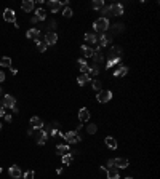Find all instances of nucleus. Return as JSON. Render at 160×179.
<instances>
[{"label": "nucleus", "mask_w": 160, "mask_h": 179, "mask_svg": "<svg viewBox=\"0 0 160 179\" xmlns=\"http://www.w3.org/2000/svg\"><path fill=\"white\" fill-rule=\"evenodd\" d=\"M109 19H104V18H99V19H96L95 22H93V29L96 31V32H99V34H102V32H106L107 29H109Z\"/></svg>", "instance_id": "nucleus-1"}, {"label": "nucleus", "mask_w": 160, "mask_h": 179, "mask_svg": "<svg viewBox=\"0 0 160 179\" xmlns=\"http://www.w3.org/2000/svg\"><path fill=\"white\" fill-rule=\"evenodd\" d=\"M32 136L37 141L38 145H43L45 142H47V139H48V133L45 131V130H35V133H34Z\"/></svg>", "instance_id": "nucleus-2"}, {"label": "nucleus", "mask_w": 160, "mask_h": 179, "mask_svg": "<svg viewBox=\"0 0 160 179\" xmlns=\"http://www.w3.org/2000/svg\"><path fill=\"white\" fill-rule=\"evenodd\" d=\"M64 139L67 141V144H77V142H80L82 141V138H80V134L77 133V131H67L66 134H64Z\"/></svg>", "instance_id": "nucleus-3"}, {"label": "nucleus", "mask_w": 160, "mask_h": 179, "mask_svg": "<svg viewBox=\"0 0 160 179\" xmlns=\"http://www.w3.org/2000/svg\"><path fill=\"white\" fill-rule=\"evenodd\" d=\"M96 99H98V103H101V104L109 103L112 99V91H109V90H101V91L96 94Z\"/></svg>", "instance_id": "nucleus-4"}, {"label": "nucleus", "mask_w": 160, "mask_h": 179, "mask_svg": "<svg viewBox=\"0 0 160 179\" xmlns=\"http://www.w3.org/2000/svg\"><path fill=\"white\" fill-rule=\"evenodd\" d=\"M112 42V35H111V34L109 32H102L101 34V35H99V38H98V47H107V45H109Z\"/></svg>", "instance_id": "nucleus-5"}, {"label": "nucleus", "mask_w": 160, "mask_h": 179, "mask_svg": "<svg viewBox=\"0 0 160 179\" xmlns=\"http://www.w3.org/2000/svg\"><path fill=\"white\" fill-rule=\"evenodd\" d=\"M109 10H111V16H120V15H123V13H125L123 5H120V3L109 5Z\"/></svg>", "instance_id": "nucleus-6"}, {"label": "nucleus", "mask_w": 160, "mask_h": 179, "mask_svg": "<svg viewBox=\"0 0 160 179\" xmlns=\"http://www.w3.org/2000/svg\"><path fill=\"white\" fill-rule=\"evenodd\" d=\"M3 19L7 21V22H16V13H15V10H11V8H7L3 11Z\"/></svg>", "instance_id": "nucleus-7"}, {"label": "nucleus", "mask_w": 160, "mask_h": 179, "mask_svg": "<svg viewBox=\"0 0 160 179\" xmlns=\"http://www.w3.org/2000/svg\"><path fill=\"white\" fill-rule=\"evenodd\" d=\"M125 31V26L123 24H114V26H109V29H107V32L111 34V35L114 37V35H118V34H122Z\"/></svg>", "instance_id": "nucleus-8"}, {"label": "nucleus", "mask_w": 160, "mask_h": 179, "mask_svg": "<svg viewBox=\"0 0 160 179\" xmlns=\"http://www.w3.org/2000/svg\"><path fill=\"white\" fill-rule=\"evenodd\" d=\"M2 103H3V106H5V107H10V109H13L15 106H16V99H15V96H11V94H5Z\"/></svg>", "instance_id": "nucleus-9"}, {"label": "nucleus", "mask_w": 160, "mask_h": 179, "mask_svg": "<svg viewBox=\"0 0 160 179\" xmlns=\"http://www.w3.org/2000/svg\"><path fill=\"white\" fill-rule=\"evenodd\" d=\"M45 43H47V47L50 45H55L56 42H58V35H56V32H47V35H45Z\"/></svg>", "instance_id": "nucleus-10"}, {"label": "nucleus", "mask_w": 160, "mask_h": 179, "mask_svg": "<svg viewBox=\"0 0 160 179\" xmlns=\"http://www.w3.org/2000/svg\"><path fill=\"white\" fill-rule=\"evenodd\" d=\"M78 120H80V123H87L90 120V110L87 107H82L78 110Z\"/></svg>", "instance_id": "nucleus-11"}, {"label": "nucleus", "mask_w": 160, "mask_h": 179, "mask_svg": "<svg viewBox=\"0 0 160 179\" xmlns=\"http://www.w3.org/2000/svg\"><path fill=\"white\" fill-rule=\"evenodd\" d=\"M8 173H10V176H11V177H15V179H19V177H22V171H21V168H19L18 165H13V166H10Z\"/></svg>", "instance_id": "nucleus-12"}, {"label": "nucleus", "mask_w": 160, "mask_h": 179, "mask_svg": "<svg viewBox=\"0 0 160 179\" xmlns=\"http://www.w3.org/2000/svg\"><path fill=\"white\" fill-rule=\"evenodd\" d=\"M26 37H27V38H31V40L38 42V40H40V31L35 29V27H32V29H29V31L26 32Z\"/></svg>", "instance_id": "nucleus-13"}, {"label": "nucleus", "mask_w": 160, "mask_h": 179, "mask_svg": "<svg viewBox=\"0 0 160 179\" xmlns=\"http://www.w3.org/2000/svg\"><path fill=\"white\" fill-rule=\"evenodd\" d=\"M106 174H107V179H120V176H118V170L115 166H111V168H107L106 166Z\"/></svg>", "instance_id": "nucleus-14"}, {"label": "nucleus", "mask_w": 160, "mask_h": 179, "mask_svg": "<svg viewBox=\"0 0 160 179\" xmlns=\"http://www.w3.org/2000/svg\"><path fill=\"white\" fill-rule=\"evenodd\" d=\"M130 161L127 158H123V157H118V158L114 160V166L115 168H122V170H125V168H128Z\"/></svg>", "instance_id": "nucleus-15"}, {"label": "nucleus", "mask_w": 160, "mask_h": 179, "mask_svg": "<svg viewBox=\"0 0 160 179\" xmlns=\"http://www.w3.org/2000/svg\"><path fill=\"white\" fill-rule=\"evenodd\" d=\"M21 8L24 11H27V13H31V11H34V8H35V3H34V0H22Z\"/></svg>", "instance_id": "nucleus-16"}, {"label": "nucleus", "mask_w": 160, "mask_h": 179, "mask_svg": "<svg viewBox=\"0 0 160 179\" xmlns=\"http://www.w3.org/2000/svg\"><path fill=\"white\" fill-rule=\"evenodd\" d=\"M47 5H48V8H50L51 13H56V11L61 10V2H58V0H48Z\"/></svg>", "instance_id": "nucleus-17"}, {"label": "nucleus", "mask_w": 160, "mask_h": 179, "mask_svg": "<svg viewBox=\"0 0 160 179\" xmlns=\"http://www.w3.org/2000/svg\"><path fill=\"white\" fill-rule=\"evenodd\" d=\"M31 126L35 128V130H42L43 128V120L38 119V117H32L31 119Z\"/></svg>", "instance_id": "nucleus-18"}, {"label": "nucleus", "mask_w": 160, "mask_h": 179, "mask_svg": "<svg viewBox=\"0 0 160 179\" xmlns=\"http://www.w3.org/2000/svg\"><path fill=\"white\" fill-rule=\"evenodd\" d=\"M56 152H58V155L69 154V144H58L56 145Z\"/></svg>", "instance_id": "nucleus-19"}, {"label": "nucleus", "mask_w": 160, "mask_h": 179, "mask_svg": "<svg viewBox=\"0 0 160 179\" xmlns=\"http://www.w3.org/2000/svg\"><path fill=\"white\" fill-rule=\"evenodd\" d=\"M128 74V67L127 66H120L118 67V69L115 70V72H114V77H125V75H127Z\"/></svg>", "instance_id": "nucleus-20"}, {"label": "nucleus", "mask_w": 160, "mask_h": 179, "mask_svg": "<svg viewBox=\"0 0 160 179\" xmlns=\"http://www.w3.org/2000/svg\"><path fill=\"white\" fill-rule=\"evenodd\" d=\"M104 142H106V145H107L109 149H112V150L117 149V141H115V139H114L112 136H107V138L104 139Z\"/></svg>", "instance_id": "nucleus-21"}, {"label": "nucleus", "mask_w": 160, "mask_h": 179, "mask_svg": "<svg viewBox=\"0 0 160 179\" xmlns=\"http://www.w3.org/2000/svg\"><path fill=\"white\" fill-rule=\"evenodd\" d=\"M35 18L38 21H45V19H47V11H45L43 8H37L35 10Z\"/></svg>", "instance_id": "nucleus-22"}, {"label": "nucleus", "mask_w": 160, "mask_h": 179, "mask_svg": "<svg viewBox=\"0 0 160 179\" xmlns=\"http://www.w3.org/2000/svg\"><path fill=\"white\" fill-rule=\"evenodd\" d=\"M80 50H82L83 56H87V58H91V56H93V53H95V50L91 48V47H88V45H83Z\"/></svg>", "instance_id": "nucleus-23"}, {"label": "nucleus", "mask_w": 160, "mask_h": 179, "mask_svg": "<svg viewBox=\"0 0 160 179\" xmlns=\"http://www.w3.org/2000/svg\"><path fill=\"white\" fill-rule=\"evenodd\" d=\"M122 63V58H114V59H107V63H106V69H111L112 66H115V64H120Z\"/></svg>", "instance_id": "nucleus-24"}, {"label": "nucleus", "mask_w": 160, "mask_h": 179, "mask_svg": "<svg viewBox=\"0 0 160 179\" xmlns=\"http://www.w3.org/2000/svg\"><path fill=\"white\" fill-rule=\"evenodd\" d=\"M88 82H91V78H90L88 75H85V74H82V75H80V77L77 78V83H78V85H80V86L87 85V83H88Z\"/></svg>", "instance_id": "nucleus-25"}, {"label": "nucleus", "mask_w": 160, "mask_h": 179, "mask_svg": "<svg viewBox=\"0 0 160 179\" xmlns=\"http://www.w3.org/2000/svg\"><path fill=\"white\" fill-rule=\"evenodd\" d=\"M0 66L2 67H11V58H8V56H2V58H0Z\"/></svg>", "instance_id": "nucleus-26"}, {"label": "nucleus", "mask_w": 160, "mask_h": 179, "mask_svg": "<svg viewBox=\"0 0 160 179\" xmlns=\"http://www.w3.org/2000/svg\"><path fill=\"white\" fill-rule=\"evenodd\" d=\"M85 40L88 43H98V37L95 34H85Z\"/></svg>", "instance_id": "nucleus-27"}, {"label": "nucleus", "mask_w": 160, "mask_h": 179, "mask_svg": "<svg viewBox=\"0 0 160 179\" xmlns=\"http://www.w3.org/2000/svg\"><path fill=\"white\" fill-rule=\"evenodd\" d=\"M35 43H37V50H38L40 53L47 51V48H48V47H47V43H45L43 40H38V42H35Z\"/></svg>", "instance_id": "nucleus-28"}, {"label": "nucleus", "mask_w": 160, "mask_h": 179, "mask_svg": "<svg viewBox=\"0 0 160 179\" xmlns=\"http://www.w3.org/2000/svg\"><path fill=\"white\" fill-rule=\"evenodd\" d=\"M111 51H112V54H114V56H120V54L123 53V48H122V47H118V45H114Z\"/></svg>", "instance_id": "nucleus-29"}, {"label": "nucleus", "mask_w": 160, "mask_h": 179, "mask_svg": "<svg viewBox=\"0 0 160 179\" xmlns=\"http://www.w3.org/2000/svg\"><path fill=\"white\" fill-rule=\"evenodd\" d=\"M102 7H104V2H102V0H95V2L91 3V8L93 10H101Z\"/></svg>", "instance_id": "nucleus-30"}, {"label": "nucleus", "mask_w": 160, "mask_h": 179, "mask_svg": "<svg viewBox=\"0 0 160 179\" xmlns=\"http://www.w3.org/2000/svg\"><path fill=\"white\" fill-rule=\"evenodd\" d=\"M98 74H99V69H98V66H93V67H90V72H88L87 75L91 78V77H96Z\"/></svg>", "instance_id": "nucleus-31"}, {"label": "nucleus", "mask_w": 160, "mask_h": 179, "mask_svg": "<svg viewBox=\"0 0 160 179\" xmlns=\"http://www.w3.org/2000/svg\"><path fill=\"white\" fill-rule=\"evenodd\" d=\"M96 131H98V126H96L95 123H90V125H87V133H88V134H95Z\"/></svg>", "instance_id": "nucleus-32"}, {"label": "nucleus", "mask_w": 160, "mask_h": 179, "mask_svg": "<svg viewBox=\"0 0 160 179\" xmlns=\"http://www.w3.org/2000/svg\"><path fill=\"white\" fill-rule=\"evenodd\" d=\"M91 86H93V90L95 91H101V82L99 80H91Z\"/></svg>", "instance_id": "nucleus-33"}, {"label": "nucleus", "mask_w": 160, "mask_h": 179, "mask_svg": "<svg viewBox=\"0 0 160 179\" xmlns=\"http://www.w3.org/2000/svg\"><path fill=\"white\" fill-rule=\"evenodd\" d=\"M72 154H66V155H62V163H64V165H69L71 163V161H72Z\"/></svg>", "instance_id": "nucleus-34"}, {"label": "nucleus", "mask_w": 160, "mask_h": 179, "mask_svg": "<svg viewBox=\"0 0 160 179\" xmlns=\"http://www.w3.org/2000/svg\"><path fill=\"white\" fill-rule=\"evenodd\" d=\"M72 15H74V11H72V8H69V7H66L64 11H62V16H64V18H72Z\"/></svg>", "instance_id": "nucleus-35"}, {"label": "nucleus", "mask_w": 160, "mask_h": 179, "mask_svg": "<svg viewBox=\"0 0 160 179\" xmlns=\"http://www.w3.org/2000/svg\"><path fill=\"white\" fill-rule=\"evenodd\" d=\"M101 10H102V13H104V16H102V18L107 19V18L111 16V10H109V7H102Z\"/></svg>", "instance_id": "nucleus-36"}, {"label": "nucleus", "mask_w": 160, "mask_h": 179, "mask_svg": "<svg viewBox=\"0 0 160 179\" xmlns=\"http://www.w3.org/2000/svg\"><path fill=\"white\" fill-rule=\"evenodd\" d=\"M34 176H35V173H34V170H29V171H26L24 179H32Z\"/></svg>", "instance_id": "nucleus-37"}, {"label": "nucleus", "mask_w": 160, "mask_h": 179, "mask_svg": "<svg viewBox=\"0 0 160 179\" xmlns=\"http://www.w3.org/2000/svg\"><path fill=\"white\" fill-rule=\"evenodd\" d=\"M80 72H82V74H85V75H87L88 72H90V66H88V64L82 66V67H80Z\"/></svg>", "instance_id": "nucleus-38"}, {"label": "nucleus", "mask_w": 160, "mask_h": 179, "mask_svg": "<svg viewBox=\"0 0 160 179\" xmlns=\"http://www.w3.org/2000/svg\"><path fill=\"white\" fill-rule=\"evenodd\" d=\"M48 27H50V32H53V31L56 29V21H55V19H51V21H50V26H48Z\"/></svg>", "instance_id": "nucleus-39"}, {"label": "nucleus", "mask_w": 160, "mask_h": 179, "mask_svg": "<svg viewBox=\"0 0 160 179\" xmlns=\"http://www.w3.org/2000/svg\"><path fill=\"white\" fill-rule=\"evenodd\" d=\"M5 115V106H3V103L0 101V117H3Z\"/></svg>", "instance_id": "nucleus-40"}, {"label": "nucleus", "mask_w": 160, "mask_h": 179, "mask_svg": "<svg viewBox=\"0 0 160 179\" xmlns=\"http://www.w3.org/2000/svg\"><path fill=\"white\" fill-rule=\"evenodd\" d=\"M77 64H78V67H82V66L87 64V61H85L83 58H80V59H77Z\"/></svg>", "instance_id": "nucleus-41"}, {"label": "nucleus", "mask_w": 160, "mask_h": 179, "mask_svg": "<svg viewBox=\"0 0 160 179\" xmlns=\"http://www.w3.org/2000/svg\"><path fill=\"white\" fill-rule=\"evenodd\" d=\"M3 117H5V120H7V122H8V123H10V122H11V119H13V117H11V115H10V114H5V115H3Z\"/></svg>", "instance_id": "nucleus-42"}, {"label": "nucleus", "mask_w": 160, "mask_h": 179, "mask_svg": "<svg viewBox=\"0 0 160 179\" xmlns=\"http://www.w3.org/2000/svg\"><path fill=\"white\" fill-rule=\"evenodd\" d=\"M3 80H5V74H3V72H2V70H0V83H2Z\"/></svg>", "instance_id": "nucleus-43"}, {"label": "nucleus", "mask_w": 160, "mask_h": 179, "mask_svg": "<svg viewBox=\"0 0 160 179\" xmlns=\"http://www.w3.org/2000/svg\"><path fill=\"white\" fill-rule=\"evenodd\" d=\"M10 70H11V74H18V69H16V67H10Z\"/></svg>", "instance_id": "nucleus-44"}, {"label": "nucleus", "mask_w": 160, "mask_h": 179, "mask_svg": "<svg viewBox=\"0 0 160 179\" xmlns=\"http://www.w3.org/2000/svg\"><path fill=\"white\" fill-rule=\"evenodd\" d=\"M114 166V160H107V168H111Z\"/></svg>", "instance_id": "nucleus-45"}, {"label": "nucleus", "mask_w": 160, "mask_h": 179, "mask_svg": "<svg viewBox=\"0 0 160 179\" xmlns=\"http://www.w3.org/2000/svg\"><path fill=\"white\" fill-rule=\"evenodd\" d=\"M31 22H32V24H37V22H38V19L35 18V16H34V18L31 19Z\"/></svg>", "instance_id": "nucleus-46"}, {"label": "nucleus", "mask_w": 160, "mask_h": 179, "mask_svg": "<svg viewBox=\"0 0 160 179\" xmlns=\"http://www.w3.org/2000/svg\"><path fill=\"white\" fill-rule=\"evenodd\" d=\"M11 110H13V112H15V114H18V112H19V109H18V107H16V106H15V107H13V109H11Z\"/></svg>", "instance_id": "nucleus-47"}, {"label": "nucleus", "mask_w": 160, "mask_h": 179, "mask_svg": "<svg viewBox=\"0 0 160 179\" xmlns=\"http://www.w3.org/2000/svg\"><path fill=\"white\" fill-rule=\"evenodd\" d=\"M27 134H29V136H32V134H34V128H31V130L27 131Z\"/></svg>", "instance_id": "nucleus-48"}, {"label": "nucleus", "mask_w": 160, "mask_h": 179, "mask_svg": "<svg viewBox=\"0 0 160 179\" xmlns=\"http://www.w3.org/2000/svg\"><path fill=\"white\" fill-rule=\"evenodd\" d=\"M2 93H3V90H2V88H0V96H2Z\"/></svg>", "instance_id": "nucleus-49"}, {"label": "nucleus", "mask_w": 160, "mask_h": 179, "mask_svg": "<svg viewBox=\"0 0 160 179\" xmlns=\"http://www.w3.org/2000/svg\"><path fill=\"white\" fill-rule=\"evenodd\" d=\"M0 131H2V123H0Z\"/></svg>", "instance_id": "nucleus-50"}, {"label": "nucleus", "mask_w": 160, "mask_h": 179, "mask_svg": "<svg viewBox=\"0 0 160 179\" xmlns=\"http://www.w3.org/2000/svg\"><path fill=\"white\" fill-rule=\"evenodd\" d=\"M125 179H133V177H130V176H128V177H125Z\"/></svg>", "instance_id": "nucleus-51"}, {"label": "nucleus", "mask_w": 160, "mask_h": 179, "mask_svg": "<svg viewBox=\"0 0 160 179\" xmlns=\"http://www.w3.org/2000/svg\"><path fill=\"white\" fill-rule=\"evenodd\" d=\"M0 173H2V166H0Z\"/></svg>", "instance_id": "nucleus-52"}, {"label": "nucleus", "mask_w": 160, "mask_h": 179, "mask_svg": "<svg viewBox=\"0 0 160 179\" xmlns=\"http://www.w3.org/2000/svg\"><path fill=\"white\" fill-rule=\"evenodd\" d=\"M22 179H24V177H22Z\"/></svg>", "instance_id": "nucleus-53"}]
</instances>
